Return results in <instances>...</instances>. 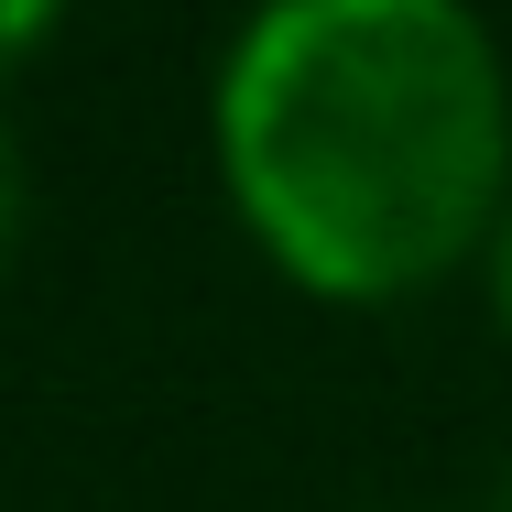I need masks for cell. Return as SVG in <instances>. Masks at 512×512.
<instances>
[{
  "label": "cell",
  "instance_id": "6da1fadb",
  "mask_svg": "<svg viewBox=\"0 0 512 512\" xmlns=\"http://www.w3.org/2000/svg\"><path fill=\"white\" fill-rule=\"evenodd\" d=\"M218 175L306 295H425L512 207L502 44L447 0H284L218 66Z\"/></svg>",
  "mask_w": 512,
  "mask_h": 512
},
{
  "label": "cell",
  "instance_id": "7a4b0ae2",
  "mask_svg": "<svg viewBox=\"0 0 512 512\" xmlns=\"http://www.w3.org/2000/svg\"><path fill=\"white\" fill-rule=\"evenodd\" d=\"M22 218H33V175H22V142L0 131V273H11V251H22Z\"/></svg>",
  "mask_w": 512,
  "mask_h": 512
},
{
  "label": "cell",
  "instance_id": "277c9868",
  "mask_svg": "<svg viewBox=\"0 0 512 512\" xmlns=\"http://www.w3.org/2000/svg\"><path fill=\"white\" fill-rule=\"evenodd\" d=\"M491 306H502V327H512V207H502V229H491Z\"/></svg>",
  "mask_w": 512,
  "mask_h": 512
},
{
  "label": "cell",
  "instance_id": "3957f363",
  "mask_svg": "<svg viewBox=\"0 0 512 512\" xmlns=\"http://www.w3.org/2000/svg\"><path fill=\"white\" fill-rule=\"evenodd\" d=\"M44 33H55V11H44V0H0V77H11Z\"/></svg>",
  "mask_w": 512,
  "mask_h": 512
},
{
  "label": "cell",
  "instance_id": "5b68a950",
  "mask_svg": "<svg viewBox=\"0 0 512 512\" xmlns=\"http://www.w3.org/2000/svg\"><path fill=\"white\" fill-rule=\"evenodd\" d=\"M491 512H512V469H502V491H491Z\"/></svg>",
  "mask_w": 512,
  "mask_h": 512
}]
</instances>
